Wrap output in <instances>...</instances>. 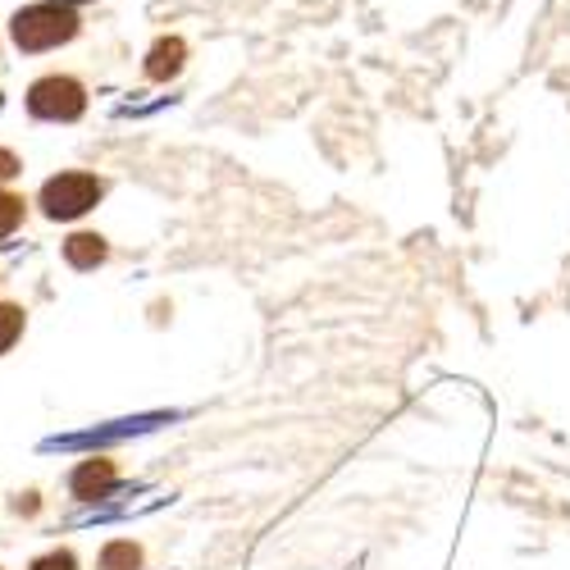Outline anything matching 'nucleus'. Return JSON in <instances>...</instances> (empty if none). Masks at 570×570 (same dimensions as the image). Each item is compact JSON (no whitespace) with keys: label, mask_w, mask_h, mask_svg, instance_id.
Here are the masks:
<instances>
[{"label":"nucleus","mask_w":570,"mask_h":570,"mask_svg":"<svg viewBox=\"0 0 570 570\" xmlns=\"http://www.w3.org/2000/svg\"><path fill=\"white\" fill-rule=\"evenodd\" d=\"M65 261L73 269H97L106 261V243H101L97 233H73L69 243H65Z\"/></svg>","instance_id":"39448f33"},{"label":"nucleus","mask_w":570,"mask_h":570,"mask_svg":"<svg viewBox=\"0 0 570 570\" xmlns=\"http://www.w3.org/2000/svg\"><path fill=\"white\" fill-rule=\"evenodd\" d=\"M141 566V552L132 543H110L101 552V570H137Z\"/></svg>","instance_id":"0eeeda50"},{"label":"nucleus","mask_w":570,"mask_h":570,"mask_svg":"<svg viewBox=\"0 0 570 570\" xmlns=\"http://www.w3.org/2000/svg\"><path fill=\"white\" fill-rule=\"evenodd\" d=\"M10 174H19V160H14L10 151H0V183H6Z\"/></svg>","instance_id":"9b49d317"},{"label":"nucleus","mask_w":570,"mask_h":570,"mask_svg":"<svg viewBox=\"0 0 570 570\" xmlns=\"http://www.w3.org/2000/svg\"><path fill=\"white\" fill-rule=\"evenodd\" d=\"M178 65H183V41L169 37V41H160L156 51H151L147 73H151V78H169V73H178Z\"/></svg>","instance_id":"423d86ee"},{"label":"nucleus","mask_w":570,"mask_h":570,"mask_svg":"<svg viewBox=\"0 0 570 570\" xmlns=\"http://www.w3.org/2000/svg\"><path fill=\"white\" fill-rule=\"evenodd\" d=\"M110 484H115V465L110 461H82L73 470V498H82V502L101 498Z\"/></svg>","instance_id":"20e7f679"},{"label":"nucleus","mask_w":570,"mask_h":570,"mask_svg":"<svg viewBox=\"0 0 570 570\" xmlns=\"http://www.w3.org/2000/svg\"><path fill=\"white\" fill-rule=\"evenodd\" d=\"M78 32V10L69 0H46V6H32L14 19V41L23 51H46V46H60Z\"/></svg>","instance_id":"f257e3e1"},{"label":"nucleus","mask_w":570,"mask_h":570,"mask_svg":"<svg viewBox=\"0 0 570 570\" xmlns=\"http://www.w3.org/2000/svg\"><path fill=\"white\" fill-rule=\"evenodd\" d=\"M97 202H101V183L91 174H60V178H51L41 187V206L51 219H78Z\"/></svg>","instance_id":"f03ea898"},{"label":"nucleus","mask_w":570,"mask_h":570,"mask_svg":"<svg viewBox=\"0 0 570 570\" xmlns=\"http://www.w3.org/2000/svg\"><path fill=\"white\" fill-rule=\"evenodd\" d=\"M32 570H78V561H73V552H51V557H41Z\"/></svg>","instance_id":"9d476101"},{"label":"nucleus","mask_w":570,"mask_h":570,"mask_svg":"<svg viewBox=\"0 0 570 570\" xmlns=\"http://www.w3.org/2000/svg\"><path fill=\"white\" fill-rule=\"evenodd\" d=\"M28 110L37 119H78L82 115V87L73 78H41L28 91Z\"/></svg>","instance_id":"7ed1b4c3"},{"label":"nucleus","mask_w":570,"mask_h":570,"mask_svg":"<svg viewBox=\"0 0 570 570\" xmlns=\"http://www.w3.org/2000/svg\"><path fill=\"white\" fill-rule=\"evenodd\" d=\"M19 219H23V202H19V197H10V193H0V237L14 233V228H19Z\"/></svg>","instance_id":"1a4fd4ad"},{"label":"nucleus","mask_w":570,"mask_h":570,"mask_svg":"<svg viewBox=\"0 0 570 570\" xmlns=\"http://www.w3.org/2000/svg\"><path fill=\"white\" fill-rule=\"evenodd\" d=\"M19 334H23V311L19 306H0V352H10Z\"/></svg>","instance_id":"6e6552de"}]
</instances>
